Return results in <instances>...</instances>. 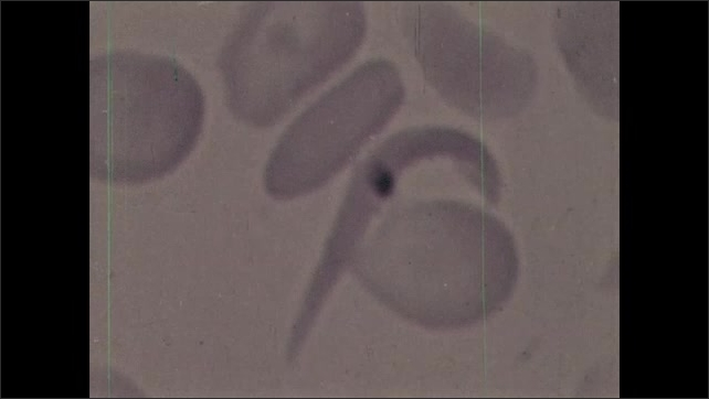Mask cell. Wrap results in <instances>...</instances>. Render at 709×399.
<instances>
[{"label":"cell","instance_id":"3","mask_svg":"<svg viewBox=\"0 0 709 399\" xmlns=\"http://www.w3.org/2000/svg\"><path fill=\"white\" fill-rule=\"evenodd\" d=\"M91 174L108 183L161 177L193 149L204 97L174 58L131 50L91 60Z\"/></svg>","mask_w":709,"mask_h":399},{"label":"cell","instance_id":"1","mask_svg":"<svg viewBox=\"0 0 709 399\" xmlns=\"http://www.w3.org/2000/svg\"><path fill=\"white\" fill-rule=\"evenodd\" d=\"M499 190L493 157L467 133L430 127L391 136L356 170L314 287L349 268L381 303L421 326L486 319L518 276L510 233L473 198L494 203Z\"/></svg>","mask_w":709,"mask_h":399},{"label":"cell","instance_id":"4","mask_svg":"<svg viewBox=\"0 0 709 399\" xmlns=\"http://www.w3.org/2000/svg\"><path fill=\"white\" fill-rule=\"evenodd\" d=\"M403 96L391 62L375 58L358 66L283 132L265 168L267 192L290 198L327 183L384 127Z\"/></svg>","mask_w":709,"mask_h":399},{"label":"cell","instance_id":"2","mask_svg":"<svg viewBox=\"0 0 709 399\" xmlns=\"http://www.w3.org/2000/svg\"><path fill=\"white\" fill-rule=\"evenodd\" d=\"M364 31L356 1L252 3L218 57L230 111L250 126L274 125L354 54Z\"/></svg>","mask_w":709,"mask_h":399},{"label":"cell","instance_id":"5","mask_svg":"<svg viewBox=\"0 0 709 399\" xmlns=\"http://www.w3.org/2000/svg\"><path fill=\"white\" fill-rule=\"evenodd\" d=\"M408 23L430 82L464 111L497 118L518 111L536 85L532 58L455 10L414 6Z\"/></svg>","mask_w":709,"mask_h":399}]
</instances>
